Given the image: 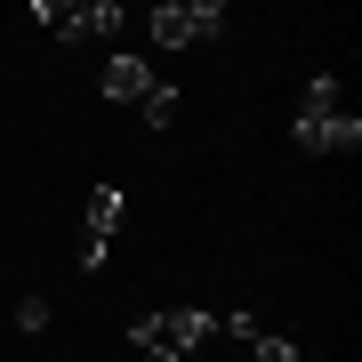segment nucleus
<instances>
[{
    "label": "nucleus",
    "instance_id": "f257e3e1",
    "mask_svg": "<svg viewBox=\"0 0 362 362\" xmlns=\"http://www.w3.org/2000/svg\"><path fill=\"white\" fill-rule=\"evenodd\" d=\"M290 145H298V153H354V145H362V121L338 105V73H314L306 81L298 121H290Z\"/></svg>",
    "mask_w": 362,
    "mask_h": 362
},
{
    "label": "nucleus",
    "instance_id": "f03ea898",
    "mask_svg": "<svg viewBox=\"0 0 362 362\" xmlns=\"http://www.w3.org/2000/svg\"><path fill=\"white\" fill-rule=\"evenodd\" d=\"M209 330H218V322H209L202 306H177V314H137V322H129V346H137L145 362H185Z\"/></svg>",
    "mask_w": 362,
    "mask_h": 362
},
{
    "label": "nucleus",
    "instance_id": "7ed1b4c3",
    "mask_svg": "<svg viewBox=\"0 0 362 362\" xmlns=\"http://www.w3.org/2000/svg\"><path fill=\"white\" fill-rule=\"evenodd\" d=\"M226 33V8L218 0H161L153 8V49H202V40Z\"/></svg>",
    "mask_w": 362,
    "mask_h": 362
},
{
    "label": "nucleus",
    "instance_id": "20e7f679",
    "mask_svg": "<svg viewBox=\"0 0 362 362\" xmlns=\"http://www.w3.org/2000/svg\"><path fill=\"white\" fill-rule=\"evenodd\" d=\"M33 16L49 25L57 40H97V33H121V0H33Z\"/></svg>",
    "mask_w": 362,
    "mask_h": 362
},
{
    "label": "nucleus",
    "instance_id": "39448f33",
    "mask_svg": "<svg viewBox=\"0 0 362 362\" xmlns=\"http://www.w3.org/2000/svg\"><path fill=\"white\" fill-rule=\"evenodd\" d=\"M145 89H153V65L145 57H113L97 81V97H113V105H145Z\"/></svg>",
    "mask_w": 362,
    "mask_h": 362
},
{
    "label": "nucleus",
    "instance_id": "423d86ee",
    "mask_svg": "<svg viewBox=\"0 0 362 362\" xmlns=\"http://www.w3.org/2000/svg\"><path fill=\"white\" fill-rule=\"evenodd\" d=\"M113 226H121V185H97V194H89V233L113 242Z\"/></svg>",
    "mask_w": 362,
    "mask_h": 362
},
{
    "label": "nucleus",
    "instance_id": "0eeeda50",
    "mask_svg": "<svg viewBox=\"0 0 362 362\" xmlns=\"http://www.w3.org/2000/svg\"><path fill=\"white\" fill-rule=\"evenodd\" d=\"M145 121H153V129H169V121H177V89H169V81H153V89H145V105H137Z\"/></svg>",
    "mask_w": 362,
    "mask_h": 362
},
{
    "label": "nucleus",
    "instance_id": "6e6552de",
    "mask_svg": "<svg viewBox=\"0 0 362 362\" xmlns=\"http://www.w3.org/2000/svg\"><path fill=\"white\" fill-rule=\"evenodd\" d=\"M250 362H298V346L282 330H258V338H250Z\"/></svg>",
    "mask_w": 362,
    "mask_h": 362
},
{
    "label": "nucleus",
    "instance_id": "1a4fd4ad",
    "mask_svg": "<svg viewBox=\"0 0 362 362\" xmlns=\"http://www.w3.org/2000/svg\"><path fill=\"white\" fill-rule=\"evenodd\" d=\"M49 322H57V306H49V298H25V306H16V330H25V338H40Z\"/></svg>",
    "mask_w": 362,
    "mask_h": 362
},
{
    "label": "nucleus",
    "instance_id": "9d476101",
    "mask_svg": "<svg viewBox=\"0 0 362 362\" xmlns=\"http://www.w3.org/2000/svg\"><path fill=\"white\" fill-rule=\"evenodd\" d=\"M105 258H113V242H97V233H81V274H97Z\"/></svg>",
    "mask_w": 362,
    "mask_h": 362
}]
</instances>
